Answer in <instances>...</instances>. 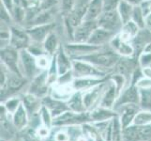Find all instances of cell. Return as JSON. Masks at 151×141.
<instances>
[{
    "mask_svg": "<svg viewBox=\"0 0 151 141\" xmlns=\"http://www.w3.org/2000/svg\"><path fill=\"white\" fill-rule=\"evenodd\" d=\"M120 59V56L116 54L109 45H106L102 47L101 49L94 52V53L78 57L76 59L87 61L94 66L98 67L99 69L104 72H108L109 70L114 69V67L116 66Z\"/></svg>",
    "mask_w": 151,
    "mask_h": 141,
    "instance_id": "1",
    "label": "cell"
},
{
    "mask_svg": "<svg viewBox=\"0 0 151 141\" xmlns=\"http://www.w3.org/2000/svg\"><path fill=\"white\" fill-rule=\"evenodd\" d=\"M88 122H90L88 111L85 113H76L71 110H67L53 119V127L64 128L73 125H83Z\"/></svg>",
    "mask_w": 151,
    "mask_h": 141,
    "instance_id": "2",
    "label": "cell"
},
{
    "mask_svg": "<svg viewBox=\"0 0 151 141\" xmlns=\"http://www.w3.org/2000/svg\"><path fill=\"white\" fill-rule=\"evenodd\" d=\"M27 81L28 79L24 76L8 71L7 81L3 87H0V90H1V101L4 102L8 98L14 96L15 93H17L27 85Z\"/></svg>",
    "mask_w": 151,
    "mask_h": 141,
    "instance_id": "3",
    "label": "cell"
},
{
    "mask_svg": "<svg viewBox=\"0 0 151 141\" xmlns=\"http://www.w3.org/2000/svg\"><path fill=\"white\" fill-rule=\"evenodd\" d=\"M73 60V59H72ZM72 72L75 78L79 77H97L102 78L110 75L107 72H104L87 61L74 59L72 61Z\"/></svg>",
    "mask_w": 151,
    "mask_h": 141,
    "instance_id": "4",
    "label": "cell"
},
{
    "mask_svg": "<svg viewBox=\"0 0 151 141\" xmlns=\"http://www.w3.org/2000/svg\"><path fill=\"white\" fill-rule=\"evenodd\" d=\"M20 69L22 74L28 80H32L42 72L37 65L36 56L27 49L20 51Z\"/></svg>",
    "mask_w": 151,
    "mask_h": 141,
    "instance_id": "5",
    "label": "cell"
},
{
    "mask_svg": "<svg viewBox=\"0 0 151 141\" xmlns=\"http://www.w3.org/2000/svg\"><path fill=\"white\" fill-rule=\"evenodd\" d=\"M31 39L27 33V27L14 24L10 25V39L9 46L13 47L18 51L27 49L31 44Z\"/></svg>",
    "mask_w": 151,
    "mask_h": 141,
    "instance_id": "6",
    "label": "cell"
},
{
    "mask_svg": "<svg viewBox=\"0 0 151 141\" xmlns=\"http://www.w3.org/2000/svg\"><path fill=\"white\" fill-rule=\"evenodd\" d=\"M0 59H1V64H3L9 71L23 75L20 69V51L9 45L4 47L0 50Z\"/></svg>",
    "mask_w": 151,
    "mask_h": 141,
    "instance_id": "7",
    "label": "cell"
},
{
    "mask_svg": "<svg viewBox=\"0 0 151 141\" xmlns=\"http://www.w3.org/2000/svg\"><path fill=\"white\" fill-rule=\"evenodd\" d=\"M102 47L104 46H97L88 43H74V41H68L67 43L63 44L64 50L71 57V59H76L78 57L94 53L101 49Z\"/></svg>",
    "mask_w": 151,
    "mask_h": 141,
    "instance_id": "8",
    "label": "cell"
},
{
    "mask_svg": "<svg viewBox=\"0 0 151 141\" xmlns=\"http://www.w3.org/2000/svg\"><path fill=\"white\" fill-rule=\"evenodd\" d=\"M50 87L48 82V71H42L40 74L30 80L27 92L33 94L40 99L47 96L50 92Z\"/></svg>",
    "mask_w": 151,
    "mask_h": 141,
    "instance_id": "9",
    "label": "cell"
},
{
    "mask_svg": "<svg viewBox=\"0 0 151 141\" xmlns=\"http://www.w3.org/2000/svg\"><path fill=\"white\" fill-rule=\"evenodd\" d=\"M98 27L107 29L111 32L117 34L122 28V20L119 16L116 10H111V12H103L99 19L97 20Z\"/></svg>",
    "mask_w": 151,
    "mask_h": 141,
    "instance_id": "10",
    "label": "cell"
},
{
    "mask_svg": "<svg viewBox=\"0 0 151 141\" xmlns=\"http://www.w3.org/2000/svg\"><path fill=\"white\" fill-rule=\"evenodd\" d=\"M108 84H109V79L105 82L101 83L100 85L90 88V90L83 92L85 106L86 107L87 111H90L92 109H94L95 107L99 106L103 93L106 90V88L108 87Z\"/></svg>",
    "mask_w": 151,
    "mask_h": 141,
    "instance_id": "11",
    "label": "cell"
},
{
    "mask_svg": "<svg viewBox=\"0 0 151 141\" xmlns=\"http://www.w3.org/2000/svg\"><path fill=\"white\" fill-rule=\"evenodd\" d=\"M139 103H140L139 88L137 87L136 85L129 84L119 94L114 109H116L117 107L125 106V104H137V106H139Z\"/></svg>",
    "mask_w": 151,
    "mask_h": 141,
    "instance_id": "12",
    "label": "cell"
},
{
    "mask_svg": "<svg viewBox=\"0 0 151 141\" xmlns=\"http://www.w3.org/2000/svg\"><path fill=\"white\" fill-rule=\"evenodd\" d=\"M55 23H52L47 25H33V27H27V30L32 43H43V41L47 38V36L51 32L55 31Z\"/></svg>",
    "mask_w": 151,
    "mask_h": 141,
    "instance_id": "13",
    "label": "cell"
},
{
    "mask_svg": "<svg viewBox=\"0 0 151 141\" xmlns=\"http://www.w3.org/2000/svg\"><path fill=\"white\" fill-rule=\"evenodd\" d=\"M97 27V21H84L75 27L73 33V41L74 43H88L91 34Z\"/></svg>",
    "mask_w": 151,
    "mask_h": 141,
    "instance_id": "14",
    "label": "cell"
},
{
    "mask_svg": "<svg viewBox=\"0 0 151 141\" xmlns=\"http://www.w3.org/2000/svg\"><path fill=\"white\" fill-rule=\"evenodd\" d=\"M140 109L141 108L137 104H125L114 109L118 113V118L123 129L133 124L135 116Z\"/></svg>",
    "mask_w": 151,
    "mask_h": 141,
    "instance_id": "15",
    "label": "cell"
},
{
    "mask_svg": "<svg viewBox=\"0 0 151 141\" xmlns=\"http://www.w3.org/2000/svg\"><path fill=\"white\" fill-rule=\"evenodd\" d=\"M41 102H42V106H44L50 111L53 119L58 117L59 115L66 112L67 110H70L67 102L57 100L49 94L41 99Z\"/></svg>",
    "mask_w": 151,
    "mask_h": 141,
    "instance_id": "16",
    "label": "cell"
},
{
    "mask_svg": "<svg viewBox=\"0 0 151 141\" xmlns=\"http://www.w3.org/2000/svg\"><path fill=\"white\" fill-rule=\"evenodd\" d=\"M109 46L121 57L134 56V48L132 43H128V41L123 40L119 37L118 33L114 36L113 40L110 41Z\"/></svg>",
    "mask_w": 151,
    "mask_h": 141,
    "instance_id": "17",
    "label": "cell"
},
{
    "mask_svg": "<svg viewBox=\"0 0 151 141\" xmlns=\"http://www.w3.org/2000/svg\"><path fill=\"white\" fill-rule=\"evenodd\" d=\"M150 43H151V30L147 27L141 28L132 41V44L134 48V57L138 59L140 54L145 48V46Z\"/></svg>",
    "mask_w": 151,
    "mask_h": 141,
    "instance_id": "18",
    "label": "cell"
},
{
    "mask_svg": "<svg viewBox=\"0 0 151 141\" xmlns=\"http://www.w3.org/2000/svg\"><path fill=\"white\" fill-rule=\"evenodd\" d=\"M110 75L102 78H97V77H79L75 78L72 82V87L76 91H82L85 92L90 88L94 87L101 83L105 82L109 79Z\"/></svg>",
    "mask_w": 151,
    "mask_h": 141,
    "instance_id": "19",
    "label": "cell"
},
{
    "mask_svg": "<svg viewBox=\"0 0 151 141\" xmlns=\"http://www.w3.org/2000/svg\"><path fill=\"white\" fill-rule=\"evenodd\" d=\"M116 35V33L98 27L91 34L89 40H88V43L97 46H106L109 45L110 41Z\"/></svg>",
    "mask_w": 151,
    "mask_h": 141,
    "instance_id": "20",
    "label": "cell"
},
{
    "mask_svg": "<svg viewBox=\"0 0 151 141\" xmlns=\"http://www.w3.org/2000/svg\"><path fill=\"white\" fill-rule=\"evenodd\" d=\"M90 122H101L111 121L114 118L118 117V113L114 109H109L101 106H97L92 110L88 111Z\"/></svg>",
    "mask_w": 151,
    "mask_h": 141,
    "instance_id": "21",
    "label": "cell"
},
{
    "mask_svg": "<svg viewBox=\"0 0 151 141\" xmlns=\"http://www.w3.org/2000/svg\"><path fill=\"white\" fill-rule=\"evenodd\" d=\"M21 98H22V103L24 108L27 109V111L29 115V118L33 117L34 115L40 112L41 106H42V102H41L40 98L35 96L27 91L24 93L21 96Z\"/></svg>",
    "mask_w": 151,
    "mask_h": 141,
    "instance_id": "22",
    "label": "cell"
},
{
    "mask_svg": "<svg viewBox=\"0 0 151 141\" xmlns=\"http://www.w3.org/2000/svg\"><path fill=\"white\" fill-rule=\"evenodd\" d=\"M117 98H118V93H117L116 87L114 85V83L112 80H110V78H109L108 87L106 88V90L103 93L99 106L109 108V109H114Z\"/></svg>",
    "mask_w": 151,
    "mask_h": 141,
    "instance_id": "23",
    "label": "cell"
},
{
    "mask_svg": "<svg viewBox=\"0 0 151 141\" xmlns=\"http://www.w3.org/2000/svg\"><path fill=\"white\" fill-rule=\"evenodd\" d=\"M76 90L73 88L72 85H58L55 84L50 87L49 95L54 97L57 100L68 102L69 99L72 96Z\"/></svg>",
    "mask_w": 151,
    "mask_h": 141,
    "instance_id": "24",
    "label": "cell"
},
{
    "mask_svg": "<svg viewBox=\"0 0 151 141\" xmlns=\"http://www.w3.org/2000/svg\"><path fill=\"white\" fill-rule=\"evenodd\" d=\"M12 123L17 131H23L29 125V115L24 108L23 103L18 107V109L12 115Z\"/></svg>",
    "mask_w": 151,
    "mask_h": 141,
    "instance_id": "25",
    "label": "cell"
},
{
    "mask_svg": "<svg viewBox=\"0 0 151 141\" xmlns=\"http://www.w3.org/2000/svg\"><path fill=\"white\" fill-rule=\"evenodd\" d=\"M57 68H58L59 75L65 74V72L72 70V60L71 57L66 53L63 48V45H60L59 49L55 53Z\"/></svg>",
    "mask_w": 151,
    "mask_h": 141,
    "instance_id": "26",
    "label": "cell"
},
{
    "mask_svg": "<svg viewBox=\"0 0 151 141\" xmlns=\"http://www.w3.org/2000/svg\"><path fill=\"white\" fill-rule=\"evenodd\" d=\"M55 9H44V10H39L37 15L34 17V19L31 21L30 24L27 27H33V25H47L55 23Z\"/></svg>",
    "mask_w": 151,
    "mask_h": 141,
    "instance_id": "27",
    "label": "cell"
},
{
    "mask_svg": "<svg viewBox=\"0 0 151 141\" xmlns=\"http://www.w3.org/2000/svg\"><path fill=\"white\" fill-rule=\"evenodd\" d=\"M103 12V0H90L85 21H97Z\"/></svg>",
    "mask_w": 151,
    "mask_h": 141,
    "instance_id": "28",
    "label": "cell"
},
{
    "mask_svg": "<svg viewBox=\"0 0 151 141\" xmlns=\"http://www.w3.org/2000/svg\"><path fill=\"white\" fill-rule=\"evenodd\" d=\"M140 29L141 28H140L133 21L131 20V21H129V22L123 24L121 30L118 32V35L123 40L128 41V43H132Z\"/></svg>",
    "mask_w": 151,
    "mask_h": 141,
    "instance_id": "29",
    "label": "cell"
},
{
    "mask_svg": "<svg viewBox=\"0 0 151 141\" xmlns=\"http://www.w3.org/2000/svg\"><path fill=\"white\" fill-rule=\"evenodd\" d=\"M68 106H69L70 110L74 111L76 113H85L87 112L86 107L85 106L84 97H83L82 91H75L72 96L69 99L67 102Z\"/></svg>",
    "mask_w": 151,
    "mask_h": 141,
    "instance_id": "30",
    "label": "cell"
},
{
    "mask_svg": "<svg viewBox=\"0 0 151 141\" xmlns=\"http://www.w3.org/2000/svg\"><path fill=\"white\" fill-rule=\"evenodd\" d=\"M42 45H43V48L46 52V54H48L51 56L55 55V53L57 52V50L59 49V47L61 45L59 43L58 36L55 33V31H53V32H51L47 36V38L43 41Z\"/></svg>",
    "mask_w": 151,
    "mask_h": 141,
    "instance_id": "31",
    "label": "cell"
},
{
    "mask_svg": "<svg viewBox=\"0 0 151 141\" xmlns=\"http://www.w3.org/2000/svg\"><path fill=\"white\" fill-rule=\"evenodd\" d=\"M134 7L135 6H133V5L129 4L126 1H124V0H121L120 1V3L118 5V8H117V12L122 20L123 24L132 20Z\"/></svg>",
    "mask_w": 151,
    "mask_h": 141,
    "instance_id": "32",
    "label": "cell"
},
{
    "mask_svg": "<svg viewBox=\"0 0 151 141\" xmlns=\"http://www.w3.org/2000/svg\"><path fill=\"white\" fill-rule=\"evenodd\" d=\"M140 103L139 106L145 110H151V87L139 88Z\"/></svg>",
    "mask_w": 151,
    "mask_h": 141,
    "instance_id": "33",
    "label": "cell"
},
{
    "mask_svg": "<svg viewBox=\"0 0 151 141\" xmlns=\"http://www.w3.org/2000/svg\"><path fill=\"white\" fill-rule=\"evenodd\" d=\"M133 124L138 125V126L151 124V110L140 109L138 113L136 114V116H135Z\"/></svg>",
    "mask_w": 151,
    "mask_h": 141,
    "instance_id": "34",
    "label": "cell"
},
{
    "mask_svg": "<svg viewBox=\"0 0 151 141\" xmlns=\"http://www.w3.org/2000/svg\"><path fill=\"white\" fill-rule=\"evenodd\" d=\"M1 103L5 106L6 110L10 115H12L17 110L18 107L21 106V103H22V98L17 97V96H12V97L8 98L6 101L2 102Z\"/></svg>",
    "mask_w": 151,
    "mask_h": 141,
    "instance_id": "35",
    "label": "cell"
},
{
    "mask_svg": "<svg viewBox=\"0 0 151 141\" xmlns=\"http://www.w3.org/2000/svg\"><path fill=\"white\" fill-rule=\"evenodd\" d=\"M12 18L14 24L20 25L24 24L25 18H27V8L23 6H15L12 12Z\"/></svg>",
    "mask_w": 151,
    "mask_h": 141,
    "instance_id": "36",
    "label": "cell"
},
{
    "mask_svg": "<svg viewBox=\"0 0 151 141\" xmlns=\"http://www.w3.org/2000/svg\"><path fill=\"white\" fill-rule=\"evenodd\" d=\"M145 14L140 6H135L133 9L132 16V21L136 24L140 28H145Z\"/></svg>",
    "mask_w": 151,
    "mask_h": 141,
    "instance_id": "37",
    "label": "cell"
},
{
    "mask_svg": "<svg viewBox=\"0 0 151 141\" xmlns=\"http://www.w3.org/2000/svg\"><path fill=\"white\" fill-rule=\"evenodd\" d=\"M40 117L41 119V123L44 126L48 127L50 129H53V117L50 113V111L44 106H41L40 110Z\"/></svg>",
    "mask_w": 151,
    "mask_h": 141,
    "instance_id": "38",
    "label": "cell"
},
{
    "mask_svg": "<svg viewBox=\"0 0 151 141\" xmlns=\"http://www.w3.org/2000/svg\"><path fill=\"white\" fill-rule=\"evenodd\" d=\"M21 133H22V139L24 141H43L38 135L36 130L31 127L25 128L23 131H21Z\"/></svg>",
    "mask_w": 151,
    "mask_h": 141,
    "instance_id": "39",
    "label": "cell"
},
{
    "mask_svg": "<svg viewBox=\"0 0 151 141\" xmlns=\"http://www.w3.org/2000/svg\"><path fill=\"white\" fill-rule=\"evenodd\" d=\"M78 0H60V12L63 16H67L76 5Z\"/></svg>",
    "mask_w": 151,
    "mask_h": 141,
    "instance_id": "40",
    "label": "cell"
},
{
    "mask_svg": "<svg viewBox=\"0 0 151 141\" xmlns=\"http://www.w3.org/2000/svg\"><path fill=\"white\" fill-rule=\"evenodd\" d=\"M52 57L47 54H44V55H41L38 57H36V60H37V65L38 67L41 71H46L49 69L50 64H51V61H52Z\"/></svg>",
    "mask_w": 151,
    "mask_h": 141,
    "instance_id": "41",
    "label": "cell"
},
{
    "mask_svg": "<svg viewBox=\"0 0 151 141\" xmlns=\"http://www.w3.org/2000/svg\"><path fill=\"white\" fill-rule=\"evenodd\" d=\"M0 20H1V23L3 24H6L9 25H14L12 13H10L1 3H0Z\"/></svg>",
    "mask_w": 151,
    "mask_h": 141,
    "instance_id": "42",
    "label": "cell"
},
{
    "mask_svg": "<svg viewBox=\"0 0 151 141\" xmlns=\"http://www.w3.org/2000/svg\"><path fill=\"white\" fill-rule=\"evenodd\" d=\"M75 79L73 72L71 71H69L65 72V74H61L58 76L57 78V81L55 84H58V85H72V82Z\"/></svg>",
    "mask_w": 151,
    "mask_h": 141,
    "instance_id": "43",
    "label": "cell"
},
{
    "mask_svg": "<svg viewBox=\"0 0 151 141\" xmlns=\"http://www.w3.org/2000/svg\"><path fill=\"white\" fill-rule=\"evenodd\" d=\"M138 134L140 141H147L151 139V124L138 126Z\"/></svg>",
    "mask_w": 151,
    "mask_h": 141,
    "instance_id": "44",
    "label": "cell"
},
{
    "mask_svg": "<svg viewBox=\"0 0 151 141\" xmlns=\"http://www.w3.org/2000/svg\"><path fill=\"white\" fill-rule=\"evenodd\" d=\"M27 50L32 54L34 56L38 57L41 55L46 54V52L43 48L42 43H31V44L28 46ZM48 55V54H47Z\"/></svg>",
    "mask_w": 151,
    "mask_h": 141,
    "instance_id": "45",
    "label": "cell"
},
{
    "mask_svg": "<svg viewBox=\"0 0 151 141\" xmlns=\"http://www.w3.org/2000/svg\"><path fill=\"white\" fill-rule=\"evenodd\" d=\"M138 63L141 68L151 66V53L142 52L138 57Z\"/></svg>",
    "mask_w": 151,
    "mask_h": 141,
    "instance_id": "46",
    "label": "cell"
},
{
    "mask_svg": "<svg viewBox=\"0 0 151 141\" xmlns=\"http://www.w3.org/2000/svg\"><path fill=\"white\" fill-rule=\"evenodd\" d=\"M60 3V0H41L39 6L40 10L55 9Z\"/></svg>",
    "mask_w": 151,
    "mask_h": 141,
    "instance_id": "47",
    "label": "cell"
},
{
    "mask_svg": "<svg viewBox=\"0 0 151 141\" xmlns=\"http://www.w3.org/2000/svg\"><path fill=\"white\" fill-rule=\"evenodd\" d=\"M121 0H103V12L116 10Z\"/></svg>",
    "mask_w": 151,
    "mask_h": 141,
    "instance_id": "48",
    "label": "cell"
},
{
    "mask_svg": "<svg viewBox=\"0 0 151 141\" xmlns=\"http://www.w3.org/2000/svg\"><path fill=\"white\" fill-rule=\"evenodd\" d=\"M54 137L56 141H70V135L67 130H58L55 133H54Z\"/></svg>",
    "mask_w": 151,
    "mask_h": 141,
    "instance_id": "49",
    "label": "cell"
},
{
    "mask_svg": "<svg viewBox=\"0 0 151 141\" xmlns=\"http://www.w3.org/2000/svg\"><path fill=\"white\" fill-rule=\"evenodd\" d=\"M136 86L138 88H149L151 87V79L148 77L143 76L137 83Z\"/></svg>",
    "mask_w": 151,
    "mask_h": 141,
    "instance_id": "50",
    "label": "cell"
},
{
    "mask_svg": "<svg viewBox=\"0 0 151 141\" xmlns=\"http://www.w3.org/2000/svg\"><path fill=\"white\" fill-rule=\"evenodd\" d=\"M0 3H1L3 6L6 8L12 15L13 9H14V7H15L14 0H1V2H0Z\"/></svg>",
    "mask_w": 151,
    "mask_h": 141,
    "instance_id": "51",
    "label": "cell"
},
{
    "mask_svg": "<svg viewBox=\"0 0 151 141\" xmlns=\"http://www.w3.org/2000/svg\"><path fill=\"white\" fill-rule=\"evenodd\" d=\"M142 72H143L144 76L148 77V78H150V79H151V66L142 68Z\"/></svg>",
    "mask_w": 151,
    "mask_h": 141,
    "instance_id": "52",
    "label": "cell"
},
{
    "mask_svg": "<svg viewBox=\"0 0 151 141\" xmlns=\"http://www.w3.org/2000/svg\"><path fill=\"white\" fill-rule=\"evenodd\" d=\"M145 27L151 30V12L148 13L147 16H145Z\"/></svg>",
    "mask_w": 151,
    "mask_h": 141,
    "instance_id": "53",
    "label": "cell"
},
{
    "mask_svg": "<svg viewBox=\"0 0 151 141\" xmlns=\"http://www.w3.org/2000/svg\"><path fill=\"white\" fill-rule=\"evenodd\" d=\"M124 1L132 4L133 6H140V4L143 2V0H124Z\"/></svg>",
    "mask_w": 151,
    "mask_h": 141,
    "instance_id": "54",
    "label": "cell"
},
{
    "mask_svg": "<svg viewBox=\"0 0 151 141\" xmlns=\"http://www.w3.org/2000/svg\"><path fill=\"white\" fill-rule=\"evenodd\" d=\"M43 141H56V140L55 139V137H54V132L52 131V134L49 135V137H48L47 138H45Z\"/></svg>",
    "mask_w": 151,
    "mask_h": 141,
    "instance_id": "55",
    "label": "cell"
},
{
    "mask_svg": "<svg viewBox=\"0 0 151 141\" xmlns=\"http://www.w3.org/2000/svg\"><path fill=\"white\" fill-rule=\"evenodd\" d=\"M21 141H24V140H23V139H22V140H21Z\"/></svg>",
    "mask_w": 151,
    "mask_h": 141,
    "instance_id": "56",
    "label": "cell"
},
{
    "mask_svg": "<svg viewBox=\"0 0 151 141\" xmlns=\"http://www.w3.org/2000/svg\"><path fill=\"white\" fill-rule=\"evenodd\" d=\"M40 1H41V0H40Z\"/></svg>",
    "mask_w": 151,
    "mask_h": 141,
    "instance_id": "57",
    "label": "cell"
}]
</instances>
